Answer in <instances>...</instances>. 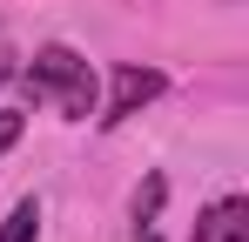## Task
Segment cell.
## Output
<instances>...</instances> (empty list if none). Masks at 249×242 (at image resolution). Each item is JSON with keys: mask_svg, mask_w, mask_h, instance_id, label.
Listing matches in <instances>:
<instances>
[{"mask_svg": "<svg viewBox=\"0 0 249 242\" xmlns=\"http://www.w3.org/2000/svg\"><path fill=\"white\" fill-rule=\"evenodd\" d=\"M27 87H34V101H61L68 121L94 115V74H88V61L74 47H41L34 68H27Z\"/></svg>", "mask_w": 249, "mask_h": 242, "instance_id": "obj_1", "label": "cell"}, {"mask_svg": "<svg viewBox=\"0 0 249 242\" xmlns=\"http://www.w3.org/2000/svg\"><path fill=\"white\" fill-rule=\"evenodd\" d=\"M162 87H168V81H162V68H122V74H115V101H108L101 128H122L128 115H142V108H148Z\"/></svg>", "mask_w": 249, "mask_h": 242, "instance_id": "obj_2", "label": "cell"}, {"mask_svg": "<svg viewBox=\"0 0 249 242\" xmlns=\"http://www.w3.org/2000/svg\"><path fill=\"white\" fill-rule=\"evenodd\" d=\"M196 242H249V208H243L236 195L209 202L202 222H196Z\"/></svg>", "mask_w": 249, "mask_h": 242, "instance_id": "obj_3", "label": "cell"}, {"mask_svg": "<svg viewBox=\"0 0 249 242\" xmlns=\"http://www.w3.org/2000/svg\"><path fill=\"white\" fill-rule=\"evenodd\" d=\"M0 242H41V202H14L7 208V222H0Z\"/></svg>", "mask_w": 249, "mask_h": 242, "instance_id": "obj_4", "label": "cell"}, {"mask_svg": "<svg viewBox=\"0 0 249 242\" xmlns=\"http://www.w3.org/2000/svg\"><path fill=\"white\" fill-rule=\"evenodd\" d=\"M162 195H168V182H162V175H155V182H148V189L135 195V222H148V215L162 208Z\"/></svg>", "mask_w": 249, "mask_h": 242, "instance_id": "obj_5", "label": "cell"}, {"mask_svg": "<svg viewBox=\"0 0 249 242\" xmlns=\"http://www.w3.org/2000/svg\"><path fill=\"white\" fill-rule=\"evenodd\" d=\"M20 128H27V115H14V108H0V155L20 141Z\"/></svg>", "mask_w": 249, "mask_h": 242, "instance_id": "obj_6", "label": "cell"}, {"mask_svg": "<svg viewBox=\"0 0 249 242\" xmlns=\"http://www.w3.org/2000/svg\"><path fill=\"white\" fill-rule=\"evenodd\" d=\"M0 81H14V61H7V54H0Z\"/></svg>", "mask_w": 249, "mask_h": 242, "instance_id": "obj_7", "label": "cell"}, {"mask_svg": "<svg viewBox=\"0 0 249 242\" xmlns=\"http://www.w3.org/2000/svg\"><path fill=\"white\" fill-rule=\"evenodd\" d=\"M142 242H162V236H155V229H148V236H142Z\"/></svg>", "mask_w": 249, "mask_h": 242, "instance_id": "obj_8", "label": "cell"}]
</instances>
